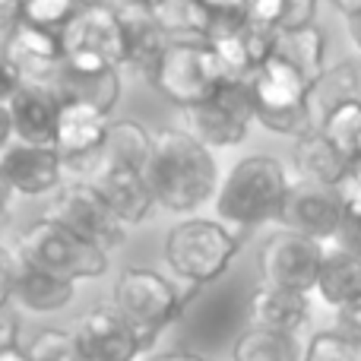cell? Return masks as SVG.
<instances>
[{
	"mask_svg": "<svg viewBox=\"0 0 361 361\" xmlns=\"http://www.w3.org/2000/svg\"><path fill=\"white\" fill-rule=\"evenodd\" d=\"M231 361H301V345L286 333L247 326L231 345Z\"/></svg>",
	"mask_w": 361,
	"mask_h": 361,
	"instance_id": "cell-28",
	"label": "cell"
},
{
	"mask_svg": "<svg viewBox=\"0 0 361 361\" xmlns=\"http://www.w3.org/2000/svg\"><path fill=\"white\" fill-rule=\"evenodd\" d=\"M247 317L257 330L298 336V330L311 320V295L286 292V288L260 282L247 298Z\"/></svg>",
	"mask_w": 361,
	"mask_h": 361,
	"instance_id": "cell-19",
	"label": "cell"
},
{
	"mask_svg": "<svg viewBox=\"0 0 361 361\" xmlns=\"http://www.w3.org/2000/svg\"><path fill=\"white\" fill-rule=\"evenodd\" d=\"M317 130L336 146L345 156V162L358 159V146H361V105H339L333 111H326L317 121Z\"/></svg>",
	"mask_w": 361,
	"mask_h": 361,
	"instance_id": "cell-29",
	"label": "cell"
},
{
	"mask_svg": "<svg viewBox=\"0 0 361 361\" xmlns=\"http://www.w3.org/2000/svg\"><path fill=\"white\" fill-rule=\"evenodd\" d=\"M10 184H6V178H4V171H0V209L6 206V200H10Z\"/></svg>",
	"mask_w": 361,
	"mask_h": 361,
	"instance_id": "cell-49",
	"label": "cell"
},
{
	"mask_svg": "<svg viewBox=\"0 0 361 361\" xmlns=\"http://www.w3.org/2000/svg\"><path fill=\"white\" fill-rule=\"evenodd\" d=\"M0 361H29V358H25V349H4Z\"/></svg>",
	"mask_w": 361,
	"mask_h": 361,
	"instance_id": "cell-47",
	"label": "cell"
},
{
	"mask_svg": "<svg viewBox=\"0 0 361 361\" xmlns=\"http://www.w3.org/2000/svg\"><path fill=\"white\" fill-rule=\"evenodd\" d=\"M355 162H358V165H361V146H358V159H355Z\"/></svg>",
	"mask_w": 361,
	"mask_h": 361,
	"instance_id": "cell-51",
	"label": "cell"
},
{
	"mask_svg": "<svg viewBox=\"0 0 361 361\" xmlns=\"http://www.w3.org/2000/svg\"><path fill=\"white\" fill-rule=\"evenodd\" d=\"M238 250L241 235H235L219 219L190 216L165 235V263L178 279L190 282L193 288L216 282Z\"/></svg>",
	"mask_w": 361,
	"mask_h": 361,
	"instance_id": "cell-4",
	"label": "cell"
},
{
	"mask_svg": "<svg viewBox=\"0 0 361 361\" xmlns=\"http://www.w3.org/2000/svg\"><path fill=\"white\" fill-rule=\"evenodd\" d=\"M339 105H361V61L355 57L326 63L311 86V108L317 121Z\"/></svg>",
	"mask_w": 361,
	"mask_h": 361,
	"instance_id": "cell-23",
	"label": "cell"
},
{
	"mask_svg": "<svg viewBox=\"0 0 361 361\" xmlns=\"http://www.w3.org/2000/svg\"><path fill=\"white\" fill-rule=\"evenodd\" d=\"M80 10L76 0H23V23L61 32Z\"/></svg>",
	"mask_w": 361,
	"mask_h": 361,
	"instance_id": "cell-32",
	"label": "cell"
},
{
	"mask_svg": "<svg viewBox=\"0 0 361 361\" xmlns=\"http://www.w3.org/2000/svg\"><path fill=\"white\" fill-rule=\"evenodd\" d=\"M51 89L57 92L61 102H80V105H92L102 114L111 118L114 105L121 99V70L105 67V70H76L61 63Z\"/></svg>",
	"mask_w": 361,
	"mask_h": 361,
	"instance_id": "cell-21",
	"label": "cell"
},
{
	"mask_svg": "<svg viewBox=\"0 0 361 361\" xmlns=\"http://www.w3.org/2000/svg\"><path fill=\"white\" fill-rule=\"evenodd\" d=\"M193 6H197L200 16H203L206 32L231 29V25L247 23V0H193Z\"/></svg>",
	"mask_w": 361,
	"mask_h": 361,
	"instance_id": "cell-33",
	"label": "cell"
},
{
	"mask_svg": "<svg viewBox=\"0 0 361 361\" xmlns=\"http://www.w3.org/2000/svg\"><path fill=\"white\" fill-rule=\"evenodd\" d=\"M333 6H336L339 13H345L349 19H355V16H361V0H330Z\"/></svg>",
	"mask_w": 361,
	"mask_h": 361,
	"instance_id": "cell-44",
	"label": "cell"
},
{
	"mask_svg": "<svg viewBox=\"0 0 361 361\" xmlns=\"http://www.w3.org/2000/svg\"><path fill=\"white\" fill-rule=\"evenodd\" d=\"M152 86L180 108H193L212 99L228 73L203 38H171L149 73Z\"/></svg>",
	"mask_w": 361,
	"mask_h": 361,
	"instance_id": "cell-7",
	"label": "cell"
},
{
	"mask_svg": "<svg viewBox=\"0 0 361 361\" xmlns=\"http://www.w3.org/2000/svg\"><path fill=\"white\" fill-rule=\"evenodd\" d=\"M292 190L286 165L276 156H244L231 165L228 178L216 190V212L222 225L257 228L279 222V212Z\"/></svg>",
	"mask_w": 361,
	"mask_h": 361,
	"instance_id": "cell-2",
	"label": "cell"
},
{
	"mask_svg": "<svg viewBox=\"0 0 361 361\" xmlns=\"http://www.w3.org/2000/svg\"><path fill=\"white\" fill-rule=\"evenodd\" d=\"M187 133L209 149V146H238L247 137L254 121V99H250L247 80H225L212 99L184 108Z\"/></svg>",
	"mask_w": 361,
	"mask_h": 361,
	"instance_id": "cell-9",
	"label": "cell"
},
{
	"mask_svg": "<svg viewBox=\"0 0 361 361\" xmlns=\"http://www.w3.org/2000/svg\"><path fill=\"white\" fill-rule=\"evenodd\" d=\"M108 114H102L92 105L80 102H61L54 127V149L63 162H82L89 156H99L108 137Z\"/></svg>",
	"mask_w": 361,
	"mask_h": 361,
	"instance_id": "cell-16",
	"label": "cell"
},
{
	"mask_svg": "<svg viewBox=\"0 0 361 361\" xmlns=\"http://www.w3.org/2000/svg\"><path fill=\"white\" fill-rule=\"evenodd\" d=\"M146 184L156 206L178 216H190L209 197H216L219 165L212 159V149H206L187 130H162L152 133Z\"/></svg>",
	"mask_w": 361,
	"mask_h": 361,
	"instance_id": "cell-1",
	"label": "cell"
},
{
	"mask_svg": "<svg viewBox=\"0 0 361 361\" xmlns=\"http://www.w3.org/2000/svg\"><path fill=\"white\" fill-rule=\"evenodd\" d=\"M273 54H279L282 61H288L298 73H305L307 80L320 76V70L326 67V35L317 25H305V29H282L276 32Z\"/></svg>",
	"mask_w": 361,
	"mask_h": 361,
	"instance_id": "cell-26",
	"label": "cell"
},
{
	"mask_svg": "<svg viewBox=\"0 0 361 361\" xmlns=\"http://www.w3.org/2000/svg\"><path fill=\"white\" fill-rule=\"evenodd\" d=\"M25 358L29 361H82L80 345H76L73 333H67V330L35 333V339L25 345Z\"/></svg>",
	"mask_w": 361,
	"mask_h": 361,
	"instance_id": "cell-31",
	"label": "cell"
},
{
	"mask_svg": "<svg viewBox=\"0 0 361 361\" xmlns=\"http://www.w3.org/2000/svg\"><path fill=\"white\" fill-rule=\"evenodd\" d=\"M16 260L67 282L99 279V276L108 273V263H111L105 250L70 235L67 228H61L51 219H38V222H32L23 231L16 247Z\"/></svg>",
	"mask_w": 361,
	"mask_h": 361,
	"instance_id": "cell-6",
	"label": "cell"
},
{
	"mask_svg": "<svg viewBox=\"0 0 361 361\" xmlns=\"http://www.w3.org/2000/svg\"><path fill=\"white\" fill-rule=\"evenodd\" d=\"M13 121V140L29 146H54V127L57 111H61V99L51 86L42 82H23L10 105Z\"/></svg>",
	"mask_w": 361,
	"mask_h": 361,
	"instance_id": "cell-18",
	"label": "cell"
},
{
	"mask_svg": "<svg viewBox=\"0 0 361 361\" xmlns=\"http://www.w3.org/2000/svg\"><path fill=\"white\" fill-rule=\"evenodd\" d=\"M314 292L320 295V301H326L336 311L361 298V257L349 247L326 250Z\"/></svg>",
	"mask_w": 361,
	"mask_h": 361,
	"instance_id": "cell-25",
	"label": "cell"
},
{
	"mask_svg": "<svg viewBox=\"0 0 361 361\" xmlns=\"http://www.w3.org/2000/svg\"><path fill=\"white\" fill-rule=\"evenodd\" d=\"M184 292L149 267H127L114 282V311L121 314L143 349H149L162 330L184 314Z\"/></svg>",
	"mask_w": 361,
	"mask_h": 361,
	"instance_id": "cell-5",
	"label": "cell"
},
{
	"mask_svg": "<svg viewBox=\"0 0 361 361\" xmlns=\"http://www.w3.org/2000/svg\"><path fill=\"white\" fill-rule=\"evenodd\" d=\"M0 54L19 70L23 82H42L51 86L63 63V42L61 32L42 29V25H29L19 19L10 32Z\"/></svg>",
	"mask_w": 361,
	"mask_h": 361,
	"instance_id": "cell-13",
	"label": "cell"
},
{
	"mask_svg": "<svg viewBox=\"0 0 361 361\" xmlns=\"http://www.w3.org/2000/svg\"><path fill=\"white\" fill-rule=\"evenodd\" d=\"M118 19L121 32H124V67H133L149 76L171 42L162 19L140 6H118Z\"/></svg>",
	"mask_w": 361,
	"mask_h": 361,
	"instance_id": "cell-20",
	"label": "cell"
},
{
	"mask_svg": "<svg viewBox=\"0 0 361 361\" xmlns=\"http://www.w3.org/2000/svg\"><path fill=\"white\" fill-rule=\"evenodd\" d=\"M73 339L82 361H137L146 352L114 307L86 311L76 324Z\"/></svg>",
	"mask_w": 361,
	"mask_h": 361,
	"instance_id": "cell-14",
	"label": "cell"
},
{
	"mask_svg": "<svg viewBox=\"0 0 361 361\" xmlns=\"http://www.w3.org/2000/svg\"><path fill=\"white\" fill-rule=\"evenodd\" d=\"M349 32H352V42H355V44H358V51H361V16L349 19Z\"/></svg>",
	"mask_w": 361,
	"mask_h": 361,
	"instance_id": "cell-48",
	"label": "cell"
},
{
	"mask_svg": "<svg viewBox=\"0 0 361 361\" xmlns=\"http://www.w3.org/2000/svg\"><path fill=\"white\" fill-rule=\"evenodd\" d=\"M70 235L82 238L86 244L111 254L127 238V225L111 212V206L102 200L92 180H67L48 200V216Z\"/></svg>",
	"mask_w": 361,
	"mask_h": 361,
	"instance_id": "cell-8",
	"label": "cell"
},
{
	"mask_svg": "<svg viewBox=\"0 0 361 361\" xmlns=\"http://www.w3.org/2000/svg\"><path fill=\"white\" fill-rule=\"evenodd\" d=\"M63 57H92L108 67H124V32H121L118 6H80L61 29Z\"/></svg>",
	"mask_w": 361,
	"mask_h": 361,
	"instance_id": "cell-11",
	"label": "cell"
},
{
	"mask_svg": "<svg viewBox=\"0 0 361 361\" xmlns=\"http://www.w3.org/2000/svg\"><path fill=\"white\" fill-rule=\"evenodd\" d=\"M23 19V0H0V32H10Z\"/></svg>",
	"mask_w": 361,
	"mask_h": 361,
	"instance_id": "cell-40",
	"label": "cell"
},
{
	"mask_svg": "<svg viewBox=\"0 0 361 361\" xmlns=\"http://www.w3.org/2000/svg\"><path fill=\"white\" fill-rule=\"evenodd\" d=\"M92 184L124 225H140L152 212V206H156L149 184H146V171L127 169V165L99 162L95 165Z\"/></svg>",
	"mask_w": 361,
	"mask_h": 361,
	"instance_id": "cell-17",
	"label": "cell"
},
{
	"mask_svg": "<svg viewBox=\"0 0 361 361\" xmlns=\"http://www.w3.org/2000/svg\"><path fill=\"white\" fill-rule=\"evenodd\" d=\"M247 23L267 32H279L282 0H247Z\"/></svg>",
	"mask_w": 361,
	"mask_h": 361,
	"instance_id": "cell-36",
	"label": "cell"
},
{
	"mask_svg": "<svg viewBox=\"0 0 361 361\" xmlns=\"http://www.w3.org/2000/svg\"><path fill=\"white\" fill-rule=\"evenodd\" d=\"M13 288H16V257L6 247H0V311L13 298Z\"/></svg>",
	"mask_w": 361,
	"mask_h": 361,
	"instance_id": "cell-38",
	"label": "cell"
},
{
	"mask_svg": "<svg viewBox=\"0 0 361 361\" xmlns=\"http://www.w3.org/2000/svg\"><path fill=\"white\" fill-rule=\"evenodd\" d=\"M279 222L286 231L305 235L317 244H326L345 231V212L339 203L333 187H317V184H292L286 197V206L279 212Z\"/></svg>",
	"mask_w": 361,
	"mask_h": 361,
	"instance_id": "cell-12",
	"label": "cell"
},
{
	"mask_svg": "<svg viewBox=\"0 0 361 361\" xmlns=\"http://www.w3.org/2000/svg\"><path fill=\"white\" fill-rule=\"evenodd\" d=\"M152 156V133L137 121H114L108 127L105 146L99 152V162L111 165H127V169L146 171Z\"/></svg>",
	"mask_w": 361,
	"mask_h": 361,
	"instance_id": "cell-27",
	"label": "cell"
},
{
	"mask_svg": "<svg viewBox=\"0 0 361 361\" xmlns=\"http://www.w3.org/2000/svg\"><path fill=\"white\" fill-rule=\"evenodd\" d=\"M76 295V282L57 279L51 273H42L35 267H25L16 260V288L13 298L32 314H54L61 307H67Z\"/></svg>",
	"mask_w": 361,
	"mask_h": 361,
	"instance_id": "cell-24",
	"label": "cell"
},
{
	"mask_svg": "<svg viewBox=\"0 0 361 361\" xmlns=\"http://www.w3.org/2000/svg\"><path fill=\"white\" fill-rule=\"evenodd\" d=\"M19 89H23V76H19V70L0 54V108L10 105L13 95H16Z\"/></svg>",
	"mask_w": 361,
	"mask_h": 361,
	"instance_id": "cell-39",
	"label": "cell"
},
{
	"mask_svg": "<svg viewBox=\"0 0 361 361\" xmlns=\"http://www.w3.org/2000/svg\"><path fill=\"white\" fill-rule=\"evenodd\" d=\"M336 330L349 339H358L361 343V298H355L352 305L339 307L336 311Z\"/></svg>",
	"mask_w": 361,
	"mask_h": 361,
	"instance_id": "cell-37",
	"label": "cell"
},
{
	"mask_svg": "<svg viewBox=\"0 0 361 361\" xmlns=\"http://www.w3.org/2000/svg\"><path fill=\"white\" fill-rule=\"evenodd\" d=\"M320 0H282V29H305V25H314V16H317Z\"/></svg>",
	"mask_w": 361,
	"mask_h": 361,
	"instance_id": "cell-35",
	"label": "cell"
},
{
	"mask_svg": "<svg viewBox=\"0 0 361 361\" xmlns=\"http://www.w3.org/2000/svg\"><path fill=\"white\" fill-rule=\"evenodd\" d=\"M301 361H361V343L343 336L339 330L314 333L307 349L301 352Z\"/></svg>",
	"mask_w": 361,
	"mask_h": 361,
	"instance_id": "cell-30",
	"label": "cell"
},
{
	"mask_svg": "<svg viewBox=\"0 0 361 361\" xmlns=\"http://www.w3.org/2000/svg\"><path fill=\"white\" fill-rule=\"evenodd\" d=\"M292 169L298 171L301 184H317V187H333V190H336V184L345 178V171H349V162H345V156L324 133L311 130L301 140H295Z\"/></svg>",
	"mask_w": 361,
	"mask_h": 361,
	"instance_id": "cell-22",
	"label": "cell"
},
{
	"mask_svg": "<svg viewBox=\"0 0 361 361\" xmlns=\"http://www.w3.org/2000/svg\"><path fill=\"white\" fill-rule=\"evenodd\" d=\"M345 228H352V244H349V250H355V254L361 257V222H352V225H345Z\"/></svg>",
	"mask_w": 361,
	"mask_h": 361,
	"instance_id": "cell-46",
	"label": "cell"
},
{
	"mask_svg": "<svg viewBox=\"0 0 361 361\" xmlns=\"http://www.w3.org/2000/svg\"><path fill=\"white\" fill-rule=\"evenodd\" d=\"M169 0H121V6H140V10H149V13H159Z\"/></svg>",
	"mask_w": 361,
	"mask_h": 361,
	"instance_id": "cell-45",
	"label": "cell"
},
{
	"mask_svg": "<svg viewBox=\"0 0 361 361\" xmlns=\"http://www.w3.org/2000/svg\"><path fill=\"white\" fill-rule=\"evenodd\" d=\"M13 143V121H10V108H0V152Z\"/></svg>",
	"mask_w": 361,
	"mask_h": 361,
	"instance_id": "cell-43",
	"label": "cell"
},
{
	"mask_svg": "<svg viewBox=\"0 0 361 361\" xmlns=\"http://www.w3.org/2000/svg\"><path fill=\"white\" fill-rule=\"evenodd\" d=\"M19 349V326L13 317H0V352Z\"/></svg>",
	"mask_w": 361,
	"mask_h": 361,
	"instance_id": "cell-41",
	"label": "cell"
},
{
	"mask_svg": "<svg viewBox=\"0 0 361 361\" xmlns=\"http://www.w3.org/2000/svg\"><path fill=\"white\" fill-rule=\"evenodd\" d=\"M0 171L10 190L23 197H44V193L51 197L63 184V159L57 156L54 146L10 143L0 152Z\"/></svg>",
	"mask_w": 361,
	"mask_h": 361,
	"instance_id": "cell-15",
	"label": "cell"
},
{
	"mask_svg": "<svg viewBox=\"0 0 361 361\" xmlns=\"http://www.w3.org/2000/svg\"><path fill=\"white\" fill-rule=\"evenodd\" d=\"M80 6H102V4H108V0H76Z\"/></svg>",
	"mask_w": 361,
	"mask_h": 361,
	"instance_id": "cell-50",
	"label": "cell"
},
{
	"mask_svg": "<svg viewBox=\"0 0 361 361\" xmlns=\"http://www.w3.org/2000/svg\"><path fill=\"white\" fill-rule=\"evenodd\" d=\"M247 86L254 99V121H260L267 130L292 140L317 130V114L311 108V80L279 54H269L254 70Z\"/></svg>",
	"mask_w": 361,
	"mask_h": 361,
	"instance_id": "cell-3",
	"label": "cell"
},
{
	"mask_svg": "<svg viewBox=\"0 0 361 361\" xmlns=\"http://www.w3.org/2000/svg\"><path fill=\"white\" fill-rule=\"evenodd\" d=\"M146 361H212V358L209 355H200V352L178 349V352H159V355H149Z\"/></svg>",
	"mask_w": 361,
	"mask_h": 361,
	"instance_id": "cell-42",
	"label": "cell"
},
{
	"mask_svg": "<svg viewBox=\"0 0 361 361\" xmlns=\"http://www.w3.org/2000/svg\"><path fill=\"white\" fill-rule=\"evenodd\" d=\"M336 197L343 203V212H345V222H361V165L352 162L345 178L336 184Z\"/></svg>",
	"mask_w": 361,
	"mask_h": 361,
	"instance_id": "cell-34",
	"label": "cell"
},
{
	"mask_svg": "<svg viewBox=\"0 0 361 361\" xmlns=\"http://www.w3.org/2000/svg\"><path fill=\"white\" fill-rule=\"evenodd\" d=\"M326 247L295 231H276L260 247V276L267 286L286 292L311 295L317 288V276L324 267Z\"/></svg>",
	"mask_w": 361,
	"mask_h": 361,
	"instance_id": "cell-10",
	"label": "cell"
}]
</instances>
